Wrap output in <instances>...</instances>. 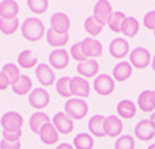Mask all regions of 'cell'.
Here are the masks:
<instances>
[{"label":"cell","mask_w":155,"mask_h":149,"mask_svg":"<svg viewBox=\"0 0 155 149\" xmlns=\"http://www.w3.org/2000/svg\"><path fill=\"white\" fill-rule=\"evenodd\" d=\"M45 34V27L37 17H28L22 23V36L30 42H37Z\"/></svg>","instance_id":"obj_1"},{"label":"cell","mask_w":155,"mask_h":149,"mask_svg":"<svg viewBox=\"0 0 155 149\" xmlns=\"http://www.w3.org/2000/svg\"><path fill=\"white\" fill-rule=\"evenodd\" d=\"M64 109H65L64 112H65L73 121L85 118L87 112H88V106H87V103L84 101L82 98H70V99H67L65 107Z\"/></svg>","instance_id":"obj_2"},{"label":"cell","mask_w":155,"mask_h":149,"mask_svg":"<svg viewBox=\"0 0 155 149\" xmlns=\"http://www.w3.org/2000/svg\"><path fill=\"white\" fill-rule=\"evenodd\" d=\"M129 61H130L132 67H135L138 70H143L152 62V56H150L147 48L138 47V48H134L130 51V55H129Z\"/></svg>","instance_id":"obj_3"},{"label":"cell","mask_w":155,"mask_h":149,"mask_svg":"<svg viewBox=\"0 0 155 149\" xmlns=\"http://www.w3.org/2000/svg\"><path fill=\"white\" fill-rule=\"evenodd\" d=\"M0 124H2V129L6 132H17V131H22L23 117L19 112H6L0 118Z\"/></svg>","instance_id":"obj_4"},{"label":"cell","mask_w":155,"mask_h":149,"mask_svg":"<svg viewBox=\"0 0 155 149\" xmlns=\"http://www.w3.org/2000/svg\"><path fill=\"white\" fill-rule=\"evenodd\" d=\"M50 93L45 87H37V89L31 90L30 96H28V101H30V106L37 109V110H42L45 109L48 104H50Z\"/></svg>","instance_id":"obj_5"},{"label":"cell","mask_w":155,"mask_h":149,"mask_svg":"<svg viewBox=\"0 0 155 149\" xmlns=\"http://www.w3.org/2000/svg\"><path fill=\"white\" fill-rule=\"evenodd\" d=\"M93 89L98 95L109 96L115 90V79L112 76H109V74H99L93 81Z\"/></svg>","instance_id":"obj_6"},{"label":"cell","mask_w":155,"mask_h":149,"mask_svg":"<svg viewBox=\"0 0 155 149\" xmlns=\"http://www.w3.org/2000/svg\"><path fill=\"white\" fill-rule=\"evenodd\" d=\"M112 14H113V11H112V5L109 0H98L93 8V17L96 19V22L104 27L106 23H109V19Z\"/></svg>","instance_id":"obj_7"},{"label":"cell","mask_w":155,"mask_h":149,"mask_svg":"<svg viewBox=\"0 0 155 149\" xmlns=\"http://www.w3.org/2000/svg\"><path fill=\"white\" fill-rule=\"evenodd\" d=\"M51 123H53V126L56 127V131L62 135H68L73 132V127H74V123L73 120L65 114V112H58V114L53 117V120H51Z\"/></svg>","instance_id":"obj_8"},{"label":"cell","mask_w":155,"mask_h":149,"mask_svg":"<svg viewBox=\"0 0 155 149\" xmlns=\"http://www.w3.org/2000/svg\"><path fill=\"white\" fill-rule=\"evenodd\" d=\"M70 90H71L73 96L84 99V98H87L90 95V84L82 76H73L71 82H70Z\"/></svg>","instance_id":"obj_9"},{"label":"cell","mask_w":155,"mask_h":149,"mask_svg":"<svg viewBox=\"0 0 155 149\" xmlns=\"http://www.w3.org/2000/svg\"><path fill=\"white\" fill-rule=\"evenodd\" d=\"M36 76H37V81L41 82V85H44V87L53 85L54 81H56L54 70L51 68L48 64H37V67H36Z\"/></svg>","instance_id":"obj_10"},{"label":"cell","mask_w":155,"mask_h":149,"mask_svg":"<svg viewBox=\"0 0 155 149\" xmlns=\"http://www.w3.org/2000/svg\"><path fill=\"white\" fill-rule=\"evenodd\" d=\"M50 67L51 68H58V70H62L68 65L70 62V55L65 51L64 48H56L50 53Z\"/></svg>","instance_id":"obj_11"},{"label":"cell","mask_w":155,"mask_h":149,"mask_svg":"<svg viewBox=\"0 0 155 149\" xmlns=\"http://www.w3.org/2000/svg\"><path fill=\"white\" fill-rule=\"evenodd\" d=\"M135 137L140 141H149L155 137V127L150 120H141L135 126Z\"/></svg>","instance_id":"obj_12"},{"label":"cell","mask_w":155,"mask_h":149,"mask_svg":"<svg viewBox=\"0 0 155 149\" xmlns=\"http://www.w3.org/2000/svg\"><path fill=\"white\" fill-rule=\"evenodd\" d=\"M78 73L79 76L88 79V78H96L98 76V71H99V64L98 61L95 59H87V61H82L78 64Z\"/></svg>","instance_id":"obj_13"},{"label":"cell","mask_w":155,"mask_h":149,"mask_svg":"<svg viewBox=\"0 0 155 149\" xmlns=\"http://www.w3.org/2000/svg\"><path fill=\"white\" fill-rule=\"evenodd\" d=\"M109 51H110L112 58H115V59H123V58H126L127 55H130V51H129V42H127L126 39H123V37H116V39H113V41L110 42Z\"/></svg>","instance_id":"obj_14"},{"label":"cell","mask_w":155,"mask_h":149,"mask_svg":"<svg viewBox=\"0 0 155 149\" xmlns=\"http://www.w3.org/2000/svg\"><path fill=\"white\" fill-rule=\"evenodd\" d=\"M81 44H82V50H84V55L87 56V59H95L102 55V45L95 37H85Z\"/></svg>","instance_id":"obj_15"},{"label":"cell","mask_w":155,"mask_h":149,"mask_svg":"<svg viewBox=\"0 0 155 149\" xmlns=\"http://www.w3.org/2000/svg\"><path fill=\"white\" fill-rule=\"evenodd\" d=\"M137 106L141 112H155V93L153 90H143L138 95Z\"/></svg>","instance_id":"obj_16"},{"label":"cell","mask_w":155,"mask_h":149,"mask_svg":"<svg viewBox=\"0 0 155 149\" xmlns=\"http://www.w3.org/2000/svg\"><path fill=\"white\" fill-rule=\"evenodd\" d=\"M51 30H54L56 33L61 34H68L70 30V17L64 12H54L51 16Z\"/></svg>","instance_id":"obj_17"},{"label":"cell","mask_w":155,"mask_h":149,"mask_svg":"<svg viewBox=\"0 0 155 149\" xmlns=\"http://www.w3.org/2000/svg\"><path fill=\"white\" fill-rule=\"evenodd\" d=\"M106 137H118L123 132V121L118 115H109L104 121Z\"/></svg>","instance_id":"obj_18"},{"label":"cell","mask_w":155,"mask_h":149,"mask_svg":"<svg viewBox=\"0 0 155 149\" xmlns=\"http://www.w3.org/2000/svg\"><path fill=\"white\" fill-rule=\"evenodd\" d=\"M116 115L121 120H130L137 115V104L130 99H121L116 106Z\"/></svg>","instance_id":"obj_19"},{"label":"cell","mask_w":155,"mask_h":149,"mask_svg":"<svg viewBox=\"0 0 155 149\" xmlns=\"http://www.w3.org/2000/svg\"><path fill=\"white\" fill-rule=\"evenodd\" d=\"M130 76H132V65H130V62L121 61V62H118V64L113 67L112 78H113L115 81L124 82V81H127L129 78H130Z\"/></svg>","instance_id":"obj_20"},{"label":"cell","mask_w":155,"mask_h":149,"mask_svg":"<svg viewBox=\"0 0 155 149\" xmlns=\"http://www.w3.org/2000/svg\"><path fill=\"white\" fill-rule=\"evenodd\" d=\"M39 137H41L42 143L45 144H56L59 141V132L56 131V127L53 126V123H47L45 126L41 129V132H39Z\"/></svg>","instance_id":"obj_21"},{"label":"cell","mask_w":155,"mask_h":149,"mask_svg":"<svg viewBox=\"0 0 155 149\" xmlns=\"http://www.w3.org/2000/svg\"><path fill=\"white\" fill-rule=\"evenodd\" d=\"M19 14V3L16 0L0 2V19H16Z\"/></svg>","instance_id":"obj_22"},{"label":"cell","mask_w":155,"mask_h":149,"mask_svg":"<svg viewBox=\"0 0 155 149\" xmlns=\"http://www.w3.org/2000/svg\"><path fill=\"white\" fill-rule=\"evenodd\" d=\"M47 123H50V117L45 114V112L42 110H37L34 112V114L30 117V129L39 135V132H41V129L45 126Z\"/></svg>","instance_id":"obj_23"},{"label":"cell","mask_w":155,"mask_h":149,"mask_svg":"<svg viewBox=\"0 0 155 149\" xmlns=\"http://www.w3.org/2000/svg\"><path fill=\"white\" fill-rule=\"evenodd\" d=\"M104 121H106V117L102 115H93L92 118L88 120V131L92 135L95 137H106V132H104Z\"/></svg>","instance_id":"obj_24"},{"label":"cell","mask_w":155,"mask_h":149,"mask_svg":"<svg viewBox=\"0 0 155 149\" xmlns=\"http://www.w3.org/2000/svg\"><path fill=\"white\" fill-rule=\"evenodd\" d=\"M45 37H47V42L48 45L54 47V48H59V47H64L67 42H68V34H61V33H56L54 30H48L45 33Z\"/></svg>","instance_id":"obj_25"},{"label":"cell","mask_w":155,"mask_h":149,"mask_svg":"<svg viewBox=\"0 0 155 149\" xmlns=\"http://www.w3.org/2000/svg\"><path fill=\"white\" fill-rule=\"evenodd\" d=\"M17 65L25 68V70H30V68L37 65V59L33 55L31 50H23V51H20V55L17 56Z\"/></svg>","instance_id":"obj_26"},{"label":"cell","mask_w":155,"mask_h":149,"mask_svg":"<svg viewBox=\"0 0 155 149\" xmlns=\"http://www.w3.org/2000/svg\"><path fill=\"white\" fill-rule=\"evenodd\" d=\"M31 89H33V82H31V78L27 76V74H22L20 79L12 85V92H14L16 95H19V96H23V95L30 93Z\"/></svg>","instance_id":"obj_27"},{"label":"cell","mask_w":155,"mask_h":149,"mask_svg":"<svg viewBox=\"0 0 155 149\" xmlns=\"http://www.w3.org/2000/svg\"><path fill=\"white\" fill-rule=\"evenodd\" d=\"M73 146L74 149H92L95 146V140L92 134H78L73 140Z\"/></svg>","instance_id":"obj_28"},{"label":"cell","mask_w":155,"mask_h":149,"mask_svg":"<svg viewBox=\"0 0 155 149\" xmlns=\"http://www.w3.org/2000/svg\"><path fill=\"white\" fill-rule=\"evenodd\" d=\"M140 30V22L135 19V17H126L124 22H123V28H121V33L127 37H134L137 36Z\"/></svg>","instance_id":"obj_29"},{"label":"cell","mask_w":155,"mask_h":149,"mask_svg":"<svg viewBox=\"0 0 155 149\" xmlns=\"http://www.w3.org/2000/svg\"><path fill=\"white\" fill-rule=\"evenodd\" d=\"M19 25L20 22L17 20V17L16 19H0V33L11 36L19 30Z\"/></svg>","instance_id":"obj_30"},{"label":"cell","mask_w":155,"mask_h":149,"mask_svg":"<svg viewBox=\"0 0 155 149\" xmlns=\"http://www.w3.org/2000/svg\"><path fill=\"white\" fill-rule=\"evenodd\" d=\"M70 82H71V78L70 76H62L61 79H58L56 82V92L62 96V98H71V90H70Z\"/></svg>","instance_id":"obj_31"},{"label":"cell","mask_w":155,"mask_h":149,"mask_svg":"<svg viewBox=\"0 0 155 149\" xmlns=\"http://www.w3.org/2000/svg\"><path fill=\"white\" fill-rule=\"evenodd\" d=\"M2 71L8 76L11 85H14V84L20 79V76H22V73H20V70H19V65L12 64V62H9V64H5L3 68H2Z\"/></svg>","instance_id":"obj_32"},{"label":"cell","mask_w":155,"mask_h":149,"mask_svg":"<svg viewBox=\"0 0 155 149\" xmlns=\"http://www.w3.org/2000/svg\"><path fill=\"white\" fill-rule=\"evenodd\" d=\"M126 16H124V12L121 11H115L113 14L110 16L109 19V28L113 31V33H121V28H123V22H124Z\"/></svg>","instance_id":"obj_33"},{"label":"cell","mask_w":155,"mask_h":149,"mask_svg":"<svg viewBox=\"0 0 155 149\" xmlns=\"http://www.w3.org/2000/svg\"><path fill=\"white\" fill-rule=\"evenodd\" d=\"M115 149H135V138L132 135H120L115 141Z\"/></svg>","instance_id":"obj_34"},{"label":"cell","mask_w":155,"mask_h":149,"mask_svg":"<svg viewBox=\"0 0 155 149\" xmlns=\"http://www.w3.org/2000/svg\"><path fill=\"white\" fill-rule=\"evenodd\" d=\"M84 28L85 31L90 34V36H98L101 31H102V25L96 22V19L92 16V17H87L85 22H84Z\"/></svg>","instance_id":"obj_35"},{"label":"cell","mask_w":155,"mask_h":149,"mask_svg":"<svg viewBox=\"0 0 155 149\" xmlns=\"http://www.w3.org/2000/svg\"><path fill=\"white\" fill-rule=\"evenodd\" d=\"M27 5L34 14H44L48 9V0H27Z\"/></svg>","instance_id":"obj_36"},{"label":"cell","mask_w":155,"mask_h":149,"mask_svg":"<svg viewBox=\"0 0 155 149\" xmlns=\"http://www.w3.org/2000/svg\"><path fill=\"white\" fill-rule=\"evenodd\" d=\"M70 56H71L74 61H79V62L87 61V56L84 55V50H82V44H81V42L74 44V45L70 48Z\"/></svg>","instance_id":"obj_37"},{"label":"cell","mask_w":155,"mask_h":149,"mask_svg":"<svg viewBox=\"0 0 155 149\" xmlns=\"http://www.w3.org/2000/svg\"><path fill=\"white\" fill-rule=\"evenodd\" d=\"M143 23H144V27H146L147 30L155 31V11H149L147 14H144Z\"/></svg>","instance_id":"obj_38"},{"label":"cell","mask_w":155,"mask_h":149,"mask_svg":"<svg viewBox=\"0 0 155 149\" xmlns=\"http://www.w3.org/2000/svg\"><path fill=\"white\" fill-rule=\"evenodd\" d=\"M2 135H3V138L8 140V141H20L23 134H22V131H17V132H6V131H3Z\"/></svg>","instance_id":"obj_39"},{"label":"cell","mask_w":155,"mask_h":149,"mask_svg":"<svg viewBox=\"0 0 155 149\" xmlns=\"http://www.w3.org/2000/svg\"><path fill=\"white\" fill-rule=\"evenodd\" d=\"M20 141H8L5 138H2L0 141V149H20Z\"/></svg>","instance_id":"obj_40"},{"label":"cell","mask_w":155,"mask_h":149,"mask_svg":"<svg viewBox=\"0 0 155 149\" xmlns=\"http://www.w3.org/2000/svg\"><path fill=\"white\" fill-rule=\"evenodd\" d=\"M9 85H11V82H9L8 76L3 71H0V90H6Z\"/></svg>","instance_id":"obj_41"},{"label":"cell","mask_w":155,"mask_h":149,"mask_svg":"<svg viewBox=\"0 0 155 149\" xmlns=\"http://www.w3.org/2000/svg\"><path fill=\"white\" fill-rule=\"evenodd\" d=\"M56 149H74V146L70 144V143H61Z\"/></svg>","instance_id":"obj_42"},{"label":"cell","mask_w":155,"mask_h":149,"mask_svg":"<svg viewBox=\"0 0 155 149\" xmlns=\"http://www.w3.org/2000/svg\"><path fill=\"white\" fill-rule=\"evenodd\" d=\"M149 120H150V123L153 124V127H155V112H152V115H150V118H149Z\"/></svg>","instance_id":"obj_43"},{"label":"cell","mask_w":155,"mask_h":149,"mask_svg":"<svg viewBox=\"0 0 155 149\" xmlns=\"http://www.w3.org/2000/svg\"><path fill=\"white\" fill-rule=\"evenodd\" d=\"M150 65H152V70L155 71V55L152 56V62H150Z\"/></svg>","instance_id":"obj_44"},{"label":"cell","mask_w":155,"mask_h":149,"mask_svg":"<svg viewBox=\"0 0 155 149\" xmlns=\"http://www.w3.org/2000/svg\"><path fill=\"white\" fill-rule=\"evenodd\" d=\"M147 149H155V143H153V144H150V146H149Z\"/></svg>","instance_id":"obj_45"},{"label":"cell","mask_w":155,"mask_h":149,"mask_svg":"<svg viewBox=\"0 0 155 149\" xmlns=\"http://www.w3.org/2000/svg\"><path fill=\"white\" fill-rule=\"evenodd\" d=\"M153 93H155V90H153Z\"/></svg>","instance_id":"obj_46"},{"label":"cell","mask_w":155,"mask_h":149,"mask_svg":"<svg viewBox=\"0 0 155 149\" xmlns=\"http://www.w3.org/2000/svg\"><path fill=\"white\" fill-rule=\"evenodd\" d=\"M153 34H155V31H153Z\"/></svg>","instance_id":"obj_47"}]
</instances>
